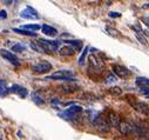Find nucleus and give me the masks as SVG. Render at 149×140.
Segmentation results:
<instances>
[{
    "label": "nucleus",
    "instance_id": "nucleus-18",
    "mask_svg": "<svg viewBox=\"0 0 149 140\" xmlns=\"http://www.w3.org/2000/svg\"><path fill=\"white\" fill-rule=\"evenodd\" d=\"M8 93V86L7 83L3 79H0V97H5Z\"/></svg>",
    "mask_w": 149,
    "mask_h": 140
},
{
    "label": "nucleus",
    "instance_id": "nucleus-4",
    "mask_svg": "<svg viewBox=\"0 0 149 140\" xmlns=\"http://www.w3.org/2000/svg\"><path fill=\"white\" fill-rule=\"evenodd\" d=\"M32 69H33V72H35V73H46V72H49L52 69V64L46 61V60H41L38 64L33 65Z\"/></svg>",
    "mask_w": 149,
    "mask_h": 140
},
{
    "label": "nucleus",
    "instance_id": "nucleus-7",
    "mask_svg": "<svg viewBox=\"0 0 149 140\" xmlns=\"http://www.w3.org/2000/svg\"><path fill=\"white\" fill-rule=\"evenodd\" d=\"M89 66H91V69H94V71H97V72H101L104 67L103 62L94 54L89 55Z\"/></svg>",
    "mask_w": 149,
    "mask_h": 140
},
{
    "label": "nucleus",
    "instance_id": "nucleus-6",
    "mask_svg": "<svg viewBox=\"0 0 149 140\" xmlns=\"http://www.w3.org/2000/svg\"><path fill=\"white\" fill-rule=\"evenodd\" d=\"M0 55H1L4 59H6L7 61H10L12 65L14 66H20V60L18 59V57L15 54H13L12 52L5 50V48H1L0 50Z\"/></svg>",
    "mask_w": 149,
    "mask_h": 140
},
{
    "label": "nucleus",
    "instance_id": "nucleus-9",
    "mask_svg": "<svg viewBox=\"0 0 149 140\" xmlns=\"http://www.w3.org/2000/svg\"><path fill=\"white\" fill-rule=\"evenodd\" d=\"M8 93H17L19 97H21V98H26L27 94H28V91H27L25 87L14 84V85H12L11 87H8Z\"/></svg>",
    "mask_w": 149,
    "mask_h": 140
},
{
    "label": "nucleus",
    "instance_id": "nucleus-28",
    "mask_svg": "<svg viewBox=\"0 0 149 140\" xmlns=\"http://www.w3.org/2000/svg\"><path fill=\"white\" fill-rule=\"evenodd\" d=\"M51 105L55 108V110H59V105H60V101H59V99H52V101H51Z\"/></svg>",
    "mask_w": 149,
    "mask_h": 140
},
{
    "label": "nucleus",
    "instance_id": "nucleus-3",
    "mask_svg": "<svg viewBox=\"0 0 149 140\" xmlns=\"http://www.w3.org/2000/svg\"><path fill=\"white\" fill-rule=\"evenodd\" d=\"M80 112H82V107L79 106V105H74L72 104L68 108H66L63 112L59 113V116L62 118V119H74L77 117V114H79Z\"/></svg>",
    "mask_w": 149,
    "mask_h": 140
},
{
    "label": "nucleus",
    "instance_id": "nucleus-25",
    "mask_svg": "<svg viewBox=\"0 0 149 140\" xmlns=\"http://www.w3.org/2000/svg\"><path fill=\"white\" fill-rule=\"evenodd\" d=\"M21 28H25V29H28V31H38L41 28L40 25L38 24H28V25H24Z\"/></svg>",
    "mask_w": 149,
    "mask_h": 140
},
{
    "label": "nucleus",
    "instance_id": "nucleus-29",
    "mask_svg": "<svg viewBox=\"0 0 149 140\" xmlns=\"http://www.w3.org/2000/svg\"><path fill=\"white\" fill-rule=\"evenodd\" d=\"M108 15H109V18H120L121 13H119V12H109Z\"/></svg>",
    "mask_w": 149,
    "mask_h": 140
},
{
    "label": "nucleus",
    "instance_id": "nucleus-26",
    "mask_svg": "<svg viewBox=\"0 0 149 140\" xmlns=\"http://www.w3.org/2000/svg\"><path fill=\"white\" fill-rule=\"evenodd\" d=\"M29 46H31V48H33V50H34V51H36V52L45 53L44 48L40 46V44H39V43H31V44H29Z\"/></svg>",
    "mask_w": 149,
    "mask_h": 140
},
{
    "label": "nucleus",
    "instance_id": "nucleus-2",
    "mask_svg": "<svg viewBox=\"0 0 149 140\" xmlns=\"http://www.w3.org/2000/svg\"><path fill=\"white\" fill-rule=\"evenodd\" d=\"M38 43L40 44V46L44 48L45 53H52L58 51V48L61 45V41L58 40H46V39H39Z\"/></svg>",
    "mask_w": 149,
    "mask_h": 140
},
{
    "label": "nucleus",
    "instance_id": "nucleus-1",
    "mask_svg": "<svg viewBox=\"0 0 149 140\" xmlns=\"http://www.w3.org/2000/svg\"><path fill=\"white\" fill-rule=\"evenodd\" d=\"M46 79H54V80H65V81H75L77 79L74 78V73L73 71H68V69H61L58 71L48 77H46Z\"/></svg>",
    "mask_w": 149,
    "mask_h": 140
},
{
    "label": "nucleus",
    "instance_id": "nucleus-11",
    "mask_svg": "<svg viewBox=\"0 0 149 140\" xmlns=\"http://www.w3.org/2000/svg\"><path fill=\"white\" fill-rule=\"evenodd\" d=\"M41 31H42V33L45 34V36H47V37H55L58 34V31L54 27L49 26V25H42L41 26Z\"/></svg>",
    "mask_w": 149,
    "mask_h": 140
},
{
    "label": "nucleus",
    "instance_id": "nucleus-32",
    "mask_svg": "<svg viewBox=\"0 0 149 140\" xmlns=\"http://www.w3.org/2000/svg\"><path fill=\"white\" fill-rule=\"evenodd\" d=\"M132 28H133V29H135L136 32H141V33H142V31H143L139 25H133V26H132Z\"/></svg>",
    "mask_w": 149,
    "mask_h": 140
},
{
    "label": "nucleus",
    "instance_id": "nucleus-27",
    "mask_svg": "<svg viewBox=\"0 0 149 140\" xmlns=\"http://www.w3.org/2000/svg\"><path fill=\"white\" fill-rule=\"evenodd\" d=\"M109 92H110V94H113V95H120L122 93V90L120 87H111L109 90Z\"/></svg>",
    "mask_w": 149,
    "mask_h": 140
},
{
    "label": "nucleus",
    "instance_id": "nucleus-24",
    "mask_svg": "<svg viewBox=\"0 0 149 140\" xmlns=\"http://www.w3.org/2000/svg\"><path fill=\"white\" fill-rule=\"evenodd\" d=\"M106 32L109 34V36H111V37H114V38H120L121 37V34H120V32L119 31H116V29H114V28H110V27H107L106 28Z\"/></svg>",
    "mask_w": 149,
    "mask_h": 140
},
{
    "label": "nucleus",
    "instance_id": "nucleus-15",
    "mask_svg": "<svg viewBox=\"0 0 149 140\" xmlns=\"http://www.w3.org/2000/svg\"><path fill=\"white\" fill-rule=\"evenodd\" d=\"M108 120H109V125H110V126L118 128V126H119V124H120V119H119V117H118L115 113L110 112L109 116H108Z\"/></svg>",
    "mask_w": 149,
    "mask_h": 140
},
{
    "label": "nucleus",
    "instance_id": "nucleus-23",
    "mask_svg": "<svg viewBox=\"0 0 149 140\" xmlns=\"http://www.w3.org/2000/svg\"><path fill=\"white\" fill-rule=\"evenodd\" d=\"M88 51H89V47H88V46H86V47L84 48V51H82V53H81L80 58H79V65H84V64H85L86 57H87V54H88Z\"/></svg>",
    "mask_w": 149,
    "mask_h": 140
},
{
    "label": "nucleus",
    "instance_id": "nucleus-17",
    "mask_svg": "<svg viewBox=\"0 0 149 140\" xmlns=\"http://www.w3.org/2000/svg\"><path fill=\"white\" fill-rule=\"evenodd\" d=\"M65 43L73 46L74 48H75V51H81L82 50V41H80V40H66Z\"/></svg>",
    "mask_w": 149,
    "mask_h": 140
},
{
    "label": "nucleus",
    "instance_id": "nucleus-33",
    "mask_svg": "<svg viewBox=\"0 0 149 140\" xmlns=\"http://www.w3.org/2000/svg\"><path fill=\"white\" fill-rule=\"evenodd\" d=\"M4 1H5V3L7 4V5H10V4L12 3V0H4Z\"/></svg>",
    "mask_w": 149,
    "mask_h": 140
},
{
    "label": "nucleus",
    "instance_id": "nucleus-8",
    "mask_svg": "<svg viewBox=\"0 0 149 140\" xmlns=\"http://www.w3.org/2000/svg\"><path fill=\"white\" fill-rule=\"evenodd\" d=\"M113 72L119 78H128L130 76L129 69L127 67H125V66H121V65H114L113 66Z\"/></svg>",
    "mask_w": 149,
    "mask_h": 140
},
{
    "label": "nucleus",
    "instance_id": "nucleus-19",
    "mask_svg": "<svg viewBox=\"0 0 149 140\" xmlns=\"http://www.w3.org/2000/svg\"><path fill=\"white\" fill-rule=\"evenodd\" d=\"M135 37H136V39L139 40V43H140L141 45H143V46H148V40H147V38L144 37V34H143V33H141V32H136V33H135Z\"/></svg>",
    "mask_w": 149,
    "mask_h": 140
},
{
    "label": "nucleus",
    "instance_id": "nucleus-21",
    "mask_svg": "<svg viewBox=\"0 0 149 140\" xmlns=\"http://www.w3.org/2000/svg\"><path fill=\"white\" fill-rule=\"evenodd\" d=\"M26 50H27V47H26L25 45L20 44V43H17L15 45L12 46V51H13V52H17V53H22V52H25Z\"/></svg>",
    "mask_w": 149,
    "mask_h": 140
},
{
    "label": "nucleus",
    "instance_id": "nucleus-20",
    "mask_svg": "<svg viewBox=\"0 0 149 140\" xmlns=\"http://www.w3.org/2000/svg\"><path fill=\"white\" fill-rule=\"evenodd\" d=\"M61 88H62V91L63 92H66V93H72V92H74V91H77L79 87L77 86V85H68V84H65V85H62L61 86Z\"/></svg>",
    "mask_w": 149,
    "mask_h": 140
},
{
    "label": "nucleus",
    "instance_id": "nucleus-30",
    "mask_svg": "<svg viewBox=\"0 0 149 140\" xmlns=\"http://www.w3.org/2000/svg\"><path fill=\"white\" fill-rule=\"evenodd\" d=\"M7 18V12L5 10H1L0 11V20H4Z\"/></svg>",
    "mask_w": 149,
    "mask_h": 140
},
{
    "label": "nucleus",
    "instance_id": "nucleus-13",
    "mask_svg": "<svg viewBox=\"0 0 149 140\" xmlns=\"http://www.w3.org/2000/svg\"><path fill=\"white\" fill-rule=\"evenodd\" d=\"M118 128H119V131L122 134H130V133H133V126L130 124H128V123H120Z\"/></svg>",
    "mask_w": 149,
    "mask_h": 140
},
{
    "label": "nucleus",
    "instance_id": "nucleus-12",
    "mask_svg": "<svg viewBox=\"0 0 149 140\" xmlns=\"http://www.w3.org/2000/svg\"><path fill=\"white\" fill-rule=\"evenodd\" d=\"M58 50H59V53L61 55H73L74 53H75V48H74L73 46H70L69 44H67V45H65V46H62Z\"/></svg>",
    "mask_w": 149,
    "mask_h": 140
},
{
    "label": "nucleus",
    "instance_id": "nucleus-5",
    "mask_svg": "<svg viewBox=\"0 0 149 140\" xmlns=\"http://www.w3.org/2000/svg\"><path fill=\"white\" fill-rule=\"evenodd\" d=\"M20 18L22 19H28V20H38L40 17L33 7L31 6H26V8H24L22 11H20Z\"/></svg>",
    "mask_w": 149,
    "mask_h": 140
},
{
    "label": "nucleus",
    "instance_id": "nucleus-14",
    "mask_svg": "<svg viewBox=\"0 0 149 140\" xmlns=\"http://www.w3.org/2000/svg\"><path fill=\"white\" fill-rule=\"evenodd\" d=\"M13 32L21 34V36H26V37H36V33H34L33 31H28L25 28H12Z\"/></svg>",
    "mask_w": 149,
    "mask_h": 140
},
{
    "label": "nucleus",
    "instance_id": "nucleus-31",
    "mask_svg": "<svg viewBox=\"0 0 149 140\" xmlns=\"http://www.w3.org/2000/svg\"><path fill=\"white\" fill-rule=\"evenodd\" d=\"M141 20H142V22H143V24L149 28V17H142V19H141Z\"/></svg>",
    "mask_w": 149,
    "mask_h": 140
},
{
    "label": "nucleus",
    "instance_id": "nucleus-22",
    "mask_svg": "<svg viewBox=\"0 0 149 140\" xmlns=\"http://www.w3.org/2000/svg\"><path fill=\"white\" fill-rule=\"evenodd\" d=\"M116 81H118V78H116V76H114V74H108V76L106 77V79H104V84H106V85L115 84Z\"/></svg>",
    "mask_w": 149,
    "mask_h": 140
},
{
    "label": "nucleus",
    "instance_id": "nucleus-10",
    "mask_svg": "<svg viewBox=\"0 0 149 140\" xmlns=\"http://www.w3.org/2000/svg\"><path fill=\"white\" fill-rule=\"evenodd\" d=\"M133 106L136 111H139L140 113L144 114V116H148L149 114V107H148V105L143 101H137L135 104H133Z\"/></svg>",
    "mask_w": 149,
    "mask_h": 140
},
{
    "label": "nucleus",
    "instance_id": "nucleus-34",
    "mask_svg": "<svg viewBox=\"0 0 149 140\" xmlns=\"http://www.w3.org/2000/svg\"><path fill=\"white\" fill-rule=\"evenodd\" d=\"M0 139H1V134H0Z\"/></svg>",
    "mask_w": 149,
    "mask_h": 140
},
{
    "label": "nucleus",
    "instance_id": "nucleus-16",
    "mask_svg": "<svg viewBox=\"0 0 149 140\" xmlns=\"http://www.w3.org/2000/svg\"><path fill=\"white\" fill-rule=\"evenodd\" d=\"M32 100H33L36 105H39V106H41V105L45 104V99H44L38 92H33V93H32Z\"/></svg>",
    "mask_w": 149,
    "mask_h": 140
}]
</instances>
